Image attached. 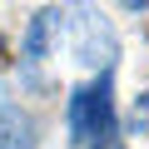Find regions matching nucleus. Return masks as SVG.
<instances>
[{
    "instance_id": "obj_6",
    "label": "nucleus",
    "mask_w": 149,
    "mask_h": 149,
    "mask_svg": "<svg viewBox=\"0 0 149 149\" xmlns=\"http://www.w3.org/2000/svg\"><path fill=\"white\" fill-rule=\"evenodd\" d=\"M109 149H119V144H109Z\"/></svg>"
},
{
    "instance_id": "obj_3",
    "label": "nucleus",
    "mask_w": 149,
    "mask_h": 149,
    "mask_svg": "<svg viewBox=\"0 0 149 149\" xmlns=\"http://www.w3.org/2000/svg\"><path fill=\"white\" fill-rule=\"evenodd\" d=\"M60 25H65V10H55V5L35 10V20L25 25V40H20V55H25V65H40V60H50Z\"/></svg>"
},
{
    "instance_id": "obj_5",
    "label": "nucleus",
    "mask_w": 149,
    "mask_h": 149,
    "mask_svg": "<svg viewBox=\"0 0 149 149\" xmlns=\"http://www.w3.org/2000/svg\"><path fill=\"white\" fill-rule=\"evenodd\" d=\"M129 129H134V134H149V90L134 100V109H129Z\"/></svg>"
},
{
    "instance_id": "obj_1",
    "label": "nucleus",
    "mask_w": 149,
    "mask_h": 149,
    "mask_svg": "<svg viewBox=\"0 0 149 149\" xmlns=\"http://www.w3.org/2000/svg\"><path fill=\"white\" fill-rule=\"evenodd\" d=\"M65 129H70L74 149H109L114 144V74L109 70H100L95 85L70 90Z\"/></svg>"
},
{
    "instance_id": "obj_2",
    "label": "nucleus",
    "mask_w": 149,
    "mask_h": 149,
    "mask_svg": "<svg viewBox=\"0 0 149 149\" xmlns=\"http://www.w3.org/2000/svg\"><path fill=\"white\" fill-rule=\"evenodd\" d=\"M70 30H74V60H80V65H90V70H109L114 65V30H109L104 15L74 10Z\"/></svg>"
},
{
    "instance_id": "obj_4",
    "label": "nucleus",
    "mask_w": 149,
    "mask_h": 149,
    "mask_svg": "<svg viewBox=\"0 0 149 149\" xmlns=\"http://www.w3.org/2000/svg\"><path fill=\"white\" fill-rule=\"evenodd\" d=\"M0 149H35V124L20 104H0Z\"/></svg>"
}]
</instances>
